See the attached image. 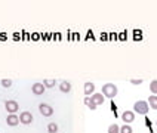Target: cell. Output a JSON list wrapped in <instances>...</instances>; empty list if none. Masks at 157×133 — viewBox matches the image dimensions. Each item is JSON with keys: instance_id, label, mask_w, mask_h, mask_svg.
<instances>
[{"instance_id": "obj_10", "label": "cell", "mask_w": 157, "mask_h": 133, "mask_svg": "<svg viewBox=\"0 0 157 133\" xmlns=\"http://www.w3.org/2000/svg\"><path fill=\"white\" fill-rule=\"evenodd\" d=\"M83 90H85V95H86V96H89V95L92 96V95H94V92H95V84H94L92 81H86Z\"/></svg>"}, {"instance_id": "obj_20", "label": "cell", "mask_w": 157, "mask_h": 133, "mask_svg": "<svg viewBox=\"0 0 157 133\" xmlns=\"http://www.w3.org/2000/svg\"><path fill=\"white\" fill-rule=\"evenodd\" d=\"M131 83H132V84H141V83H142V80H141V79H138V80H136V79H132Z\"/></svg>"}, {"instance_id": "obj_21", "label": "cell", "mask_w": 157, "mask_h": 133, "mask_svg": "<svg viewBox=\"0 0 157 133\" xmlns=\"http://www.w3.org/2000/svg\"><path fill=\"white\" fill-rule=\"evenodd\" d=\"M156 126H157V121H156Z\"/></svg>"}, {"instance_id": "obj_13", "label": "cell", "mask_w": 157, "mask_h": 133, "mask_svg": "<svg viewBox=\"0 0 157 133\" xmlns=\"http://www.w3.org/2000/svg\"><path fill=\"white\" fill-rule=\"evenodd\" d=\"M148 104L153 109H157V96L156 95H151V96L148 98Z\"/></svg>"}, {"instance_id": "obj_1", "label": "cell", "mask_w": 157, "mask_h": 133, "mask_svg": "<svg viewBox=\"0 0 157 133\" xmlns=\"http://www.w3.org/2000/svg\"><path fill=\"white\" fill-rule=\"evenodd\" d=\"M148 111H150L148 102H145V101H138V102L133 104V113H136V114L147 115Z\"/></svg>"}, {"instance_id": "obj_18", "label": "cell", "mask_w": 157, "mask_h": 133, "mask_svg": "<svg viewBox=\"0 0 157 133\" xmlns=\"http://www.w3.org/2000/svg\"><path fill=\"white\" fill-rule=\"evenodd\" d=\"M120 133H133V130H132V127L129 124H124V126L120 127Z\"/></svg>"}, {"instance_id": "obj_17", "label": "cell", "mask_w": 157, "mask_h": 133, "mask_svg": "<svg viewBox=\"0 0 157 133\" xmlns=\"http://www.w3.org/2000/svg\"><path fill=\"white\" fill-rule=\"evenodd\" d=\"M150 90H151L153 95H157V80H153L150 83Z\"/></svg>"}, {"instance_id": "obj_3", "label": "cell", "mask_w": 157, "mask_h": 133, "mask_svg": "<svg viewBox=\"0 0 157 133\" xmlns=\"http://www.w3.org/2000/svg\"><path fill=\"white\" fill-rule=\"evenodd\" d=\"M5 108H6V111H8L9 114H17V111L19 109V105H18L17 101H6L5 102Z\"/></svg>"}, {"instance_id": "obj_4", "label": "cell", "mask_w": 157, "mask_h": 133, "mask_svg": "<svg viewBox=\"0 0 157 133\" xmlns=\"http://www.w3.org/2000/svg\"><path fill=\"white\" fill-rule=\"evenodd\" d=\"M39 111H40V114L43 117H52L53 115V108L51 105H48V104H40L39 105Z\"/></svg>"}, {"instance_id": "obj_5", "label": "cell", "mask_w": 157, "mask_h": 133, "mask_svg": "<svg viewBox=\"0 0 157 133\" xmlns=\"http://www.w3.org/2000/svg\"><path fill=\"white\" fill-rule=\"evenodd\" d=\"M31 121H33V114L30 111H22L19 114V123L28 126V124H31Z\"/></svg>"}, {"instance_id": "obj_8", "label": "cell", "mask_w": 157, "mask_h": 133, "mask_svg": "<svg viewBox=\"0 0 157 133\" xmlns=\"http://www.w3.org/2000/svg\"><path fill=\"white\" fill-rule=\"evenodd\" d=\"M122 120L126 124L132 123V121L135 120V113H133V111H124V113L122 114Z\"/></svg>"}, {"instance_id": "obj_9", "label": "cell", "mask_w": 157, "mask_h": 133, "mask_svg": "<svg viewBox=\"0 0 157 133\" xmlns=\"http://www.w3.org/2000/svg\"><path fill=\"white\" fill-rule=\"evenodd\" d=\"M90 102H92V104H95L96 106H98V105H102V104H104V98H102V93H94V95L90 96Z\"/></svg>"}, {"instance_id": "obj_14", "label": "cell", "mask_w": 157, "mask_h": 133, "mask_svg": "<svg viewBox=\"0 0 157 133\" xmlns=\"http://www.w3.org/2000/svg\"><path fill=\"white\" fill-rule=\"evenodd\" d=\"M108 133H120V126H117V124H110L108 126Z\"/></svg>"}, {"instance_id": "obj_12", "label": "cell", "mask_w": 157, "mask_h": 133, "mask_svg": "<svg viewBox=\"0 0 157 133\" xmlns=\"http://www.w3.org/2000/svg\"><path fill=\"white\" fill-rule=\"evenodd\" d=\"M55 84H56V80H55V79H46V80H43V86H44V87H48V89L53 87Z\"/></svg>"}, {"instance_id": "obj_11", "label": "cell", "mask_w": 157, "mask_h": 133, "mask_svg": "<svg viewBox=\"0 0 157 133\" xmlns=\"http://www.w3.org/2000/svg\"><path fill=\"white\" fill-rule=\"evenodd\" d=\"M58 87H59V90H61L62 93H70L71 92V83L64 80V81L59 83V86H58Z\"/></svg>"}, {"instance_id": "obj_6", "label": "cell", "mask_w": 157, "mask_h": 133, "mask_svg": "<svg viewBox=\"0 0 157 133\" xmlns=\"http://www.w3.org/2000/svg\"><path fill=\"white\" fill-rule=\"evenodd\" d=\"M46 87L43 86V83H34L33 86H31V92H33V95L36 96H40V95H43Z\"/></svg>"}, {"instance_id": "obj_16", "label": "cell", "mask_w": 157, "mask_h": 133, "mask_svg": "<svg viewBox=\"0 0 157 133\" xmlns=\"http://www.w3.org/2000/svg\"><path fill=\"white\" fill-rule=\"evenodd\" d=\"M83 102H85V105L89 106V109H92V111H95L96 109V105L90 102V98H85V101H83Z\"/></svg>"}, {"instance_id": "obj_15", "label": "cell", "mask_w": 157, "mask_h": 133, "mask_svg": "<svg viewBox=\"0 0 157 133\" xmlns=\"http://www.w3.org/2000/svg\"><path fill=\"white\" fill-rule=\"evenodd\" d=\"M56 132H58V124L56 123L48 124V133H56Z\"/></svg>"}, {"instance_id": "obj_2", "label": "cell", "mask_w": 157, "mask_h": 133, "mask_svg": "<svg viewBox=\"0 0 157 133\" xmlns=\"http://www.w3.org/2000/svg\"><path fill=\"white\" fill-rule=\"evenodd\" d=\"M117 92H119V89L113 83H107V84L102 86V95L105 98H114L117 95Z\"/></svg>"}, {"instance_id": "obj_19", "label": "cell", "mask_w": 157, "mask_h": 133, "mask_svg": "<svg viewBox=\"0 0 157 133\" xmlns=\"http://www.w3.org/2000/svg\"><path fill=\"white\" fill-rule=\"evenodd\" d=\"M0 84H2L5 89H8V87H10V86H12V80H10V79H3L2 81H0Z\"/></svg>"}, {"instance_id": "obj_7", "label": "cell", "mask_w": 157, "mask_h": 133, "mask_svg": "<svg viewBox=\"0 0 157 133\" xmlns=\"http://www.w3.org/2000/svg\"><path fill=\"white\" fill-rule=\"evenodd\" d=\"M6 124L10 126V127H15L19 124V117L17 114H9L8 118H6Z\"/></svg>"}]
</instances>
